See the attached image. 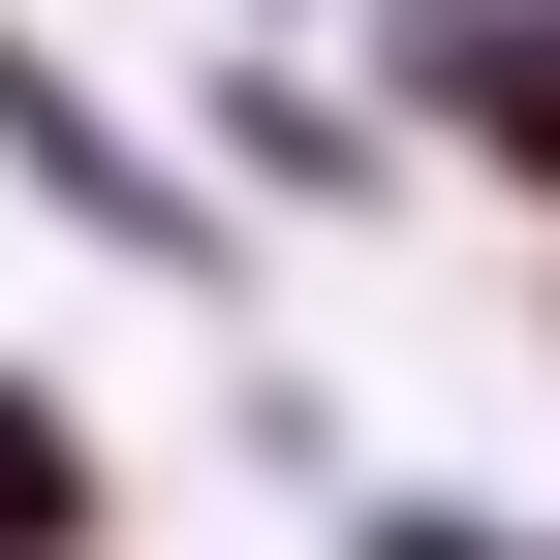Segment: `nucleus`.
<instances>
[{"label":"nucleus","mask_w":560,"mask_h":560,"mask_svg":"<svg viewBox=\"0 0 560 560\" xmlns=\"http://www.w3.org/2000/svg\"><path fill=\"white\" fill-rule=\"evenodd\" d=\"M0 560H62V436H32V405H0Z\"/></svg>","instance_id":"f257e3e1"}]
</instances>
